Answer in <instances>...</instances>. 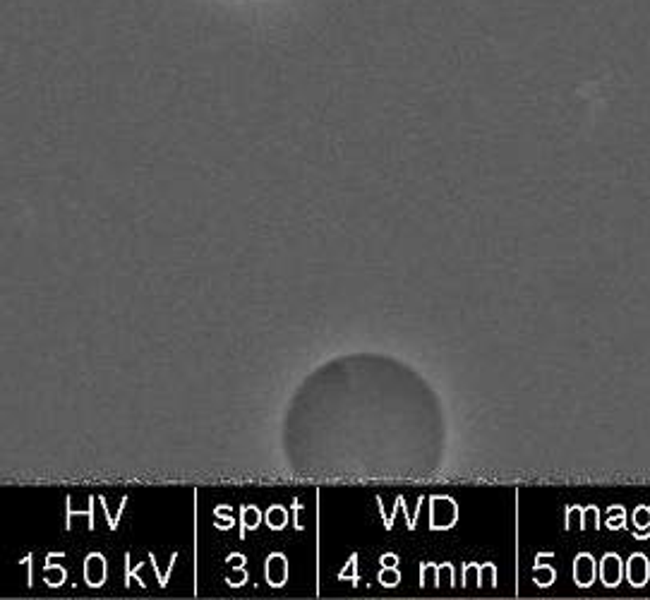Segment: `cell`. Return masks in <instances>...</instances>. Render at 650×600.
<instances>
[{
  "instance_id": "6da1fadb",
  "label": "cell",
  "mask_w": 650,
  "mask_h": 600,
  "mask_svg": "<svg viewBox=\"0 0 650 600\" xmlns=\"http://www.w3.org/2000/svg\"><path fill=\"white\" fill-rule=\"evenodd\" d=\"M456 521V504L449 497H432V509H430V523L432 528H451V523Z\"/></svg>"
},
{
  "instance_id": "7a4b0ae2",
  "label": "cell",
  "mask_w": 650,
  "mask_h": 600,
  "mask_svg": "<svg viewBox=\"0 0 650 600\" xmlns=\"http://www.w3.org/2000/svg\"><path fill=\"white\" fill-rule=\"evenodd\" d=\"M266 581L271 586H284L286 579H288V567H286V557L281 552H274L266 559Z\"/></svg>"
},
{
  "instance_id": "3957f363",
  "label": "cell",
  "mask_w": 650,
  "mask_h": 600,
  "mask_svg": "<svg viewBox=\"0 0 650 600\" xmlns=\"http://www.w3.org/2000/svg\"><path fill=\"white\" fill-rule=\"evenodd\" d=\"M84 579H87L89 586L99 588L106 579V562L101 554H89L87 562H84Z\"/></svg>"
},
{
  "instance_id": "277c9868",
  "label": "cell",
  "mask_w": 650,
  "mask_h": 600,
  "mask_svg": "<svg viewBox=\"0 0 650 600\" xmlns=\"http://www.w3.org/2000/svg\"><path fill=\"white\" fill-rule=\"evenodd\" d=\"M266 523H269V528H274V531H279V528H284L286 523H288V512H286L284 507H271L266 509Z\"/></svg>"
},
{
  "instance_id": "5b68a950",
  "label": "cell",
  "mask_w": 650,
  "mask_h": 600,
  "mask_svg": "<svg viewBox=\"0 0 650 600\" xmlns=\"http://www.w3.org/2000/svg\"><path fill=\"white\" fill-rule=\"evenodd\" d=\"M380 581L384 583V586H396V583L401 581V574H399V569L396 567H382V572H380Z\"/></svg>"
},
{
  "instance_id": "8992f818",
  "label": "cell",
  "mask_w": 650,
  "mask_h": 600,
  "mask_svg": "<svg viewBox=\"0 0 650 600\" xmlns=\"http://www.w3.org/2000/svg\"><path fill=\"white\" fill-rule=\"evenodd\" d=\"M43 577H46V581H48V586H60V583L65 581V569L63 567H48L43 569Z\"/></svg>"
},
{
  "instance_id": "52a82bcc",
  "label": "cell",
  "mask_w": 650,
  "mask_h": 600,
  "mask_svg": "<svg viewBox=\"0 0 650 600\" xmlns=\"http://www.w3.org/2000/svg\"><path fill=\"white\" fill-rule=\"evenodd\" d=\"M259 519H262L259 509H255V507H243V526H245V528H257V526H259Z\"/></svg>"
},
{
  "instance_id": "ba28073f",
  "label": "cell",
  "mask_w": 650,
  "mask_h": 600,
  "mask_svg": "<svg viewBox=\"0 0 650 600\" xmlns=\"http://www.w3.org/2000/svg\"><path fill=\"white\" fill-rule=\"evenodd\" d=\"M422 581H425V586L427 583L440 581V567H435V564H425V567H422Z\"/></svg>"
},
{
  "instance_id": "9c48e42d",
  "label": "cell",
  "mask_w": 650,
  "mask_h": 600,
  "mask_svg": "<svg viewBox=\"0 0 650 600\" xmlns=\"http://www.w3.org/2000/svg\"><path fill=\"white\" fill-rule=\"evenodd\" d=\"M235 569H238V572H235V574H230L228 583H230V586H243V583H245V579H248V572H245L243 567H235Z\"/></svg>"
},
{
  "instance_id": "30bf717a",
  "label": "cell",
  "mask_w": 650,
  "mask_h": 600,
  "mask_svg": "<svg viewBox=\"0 0 650 600\" xmlns=\"http://www.w3.org/2000/svg\"><path fill=\"white\" fill-rule=\"evenodd\" d=\"M355 559H357V557H355V554H353V557L348 559V572H341V574H339V579H341V581H346V579H351L353 583H357V577H355V574H353V569H355Z\"/></svg>"
},
{
  "instance_id": "8fae6325",
  "label": "cell",
  "mask_w": 650,
  "mask_h": 600,
  "mask_svg": "<svg viewBox=\"0 0 650 600\" xmlns=\"http://www.w3.org/2000/svg\"><path fill=\"white\" fill-rule=\"evenodd\" d=\"M396 562H399L396 554H384V557H382V567H396Z\"/></svg>"
},
{
  "instance_id": "7c38bea8",
  "label": "cell",
  "mask_w": 650,
  "mask_h": 600,
  "mask_svg": "<svg viewBox=\"0 0 650 600\" xmlns=\"http://www.w3.org/2000/svg\"><path fill=\"white\" fill-rule=\"evenodd\" d=\"M243 562H245L243 554H230V557H228V564H230V567H243Z\"/></svg>"
},
{
  "instance_id": "4fadbf2b",
  "label": "cell",
  "mask_w": 650,
  "mask_h": 600,
  "mask_svg": "<svg viewBox=\"0 0 650 600\" xmlns=\"http://www.w3.org/2000/svg\"><path fill=\"white\" fill-rule=\"evenodd\" d=\"M216 516H230V507H219L216 509Z\"/></svg>"
},
{
  "instance_id": "5bb4252c",
  "label": "cell",
  "mask_w": 650,
  "mask_h": 600,
  "mask_svg": "<svg viewBox=\"0 0 650 600\" xmlns=\"http://www.w3.org/2000/svg\"><path fill=\"white\" fill-rule=\"evenodd\" d=\"M230 526H235L233 519H228V521H219V528H230Z\"/></svg>"
}]
</instances>
